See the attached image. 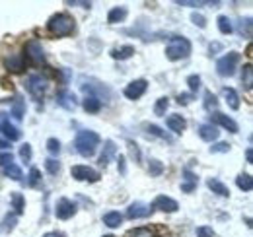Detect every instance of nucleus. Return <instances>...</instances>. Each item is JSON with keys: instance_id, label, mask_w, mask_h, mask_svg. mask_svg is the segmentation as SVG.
<instances>
[{"instance_id": "13", "label": "nucleus", "mask_w": 253, "mask_h": 237, "mask_svg": "<svg viewBox=\"0 0 253 237\" xmlns=\"http://www.w3.org/2000/svg\"><path fill=\"white\" fill-rule=\"evenodd\" d=\"M166 124H168V128H169V130H173L175 134H181V132L187 128L185 118L181 117V115H177V113L169 115V117H168V120H166Z\"/></svg>"}, {"instance_id": "31", "label": "nucleus", "mask_w": 253, "mask_h": 237, "mask_svg": "<svg viewBox=\"0 0 253 237\" xmlns=\"http://www.w3.org/2000/svg\"><path fill=\"white\" fill-rule=\"evenodd\" d=\"M168 107H169V99L168 97H160L158 101H156V105H154V113L162 117L166 111H168Z\"/></svg>"}, {"instance_id": "26", "label": "nucleus", "mask_w": 253, "mask_h": 237, "mask_svg": "<svg viewBox=\"0 0 253 237\" xmlns=\"http://www.w3.org/2000/svg\"><path fill=\"white\" fill-rule=\"evenodd\" d=\"M4 175L14 179V181H22V169H20L16 163H10V165L4 167Z\"/></svg>"}, {"instance_id": "45", "label": "nucleus", "mask_w": 253, "mask_h": 237, "mask_svg": "<svg viewBox=\"0 0 253 237\" xmlns=\"http://www.w3.org/2000/svg\"><path fill=\"white\" fill-rule=\"evenodd\" d=\"M39 177H41V175H39V169L33 167L32 171H30V181H28V185H30V187H37V185H39Z\"/></svg>"}, {"instance_id": "1", "label": "nucleus", "mask_w": 253, "mask_h": 237, "mask_svg": "<svg viewBox=\"0 0 253 237\" xmlns=\"http://www.w3.org/2000/svg\"><path fill=\"white\" fill-rule=\"evenodd\" d=\"M97 144H99V136L94 130H80L74 140V148L84 158H92L97 150Z\"/></svg>"}, {"instance_id": "48", "label": "nucleus", "mask_w": 253, "mask_h": 237, "mask_svg": "<svg viewBox=\"0 0 253 237\" xmlns=\"http://www.w3.org/2000/svg\"><path fill=\"white\" fill-rule=\"evenodd\" d=\"M177 99H179V103H183V105H187V103H189L191 99H193V95H191V93H181V95H179Z\"/></svg>"}, {"instance_id": "3", "label": "nucleus", "mask_w": 253, "mask_h": 237, "mask_svg": "<svg viewBox=\"0 0 253 237\" xmlns=\"http://www.w3.org/2000/svg\"><path fill=\"white\" fill-rule=\"evenodd\" d=\"M47 26H49V31H51L53 35L64 37V35L72 33V30H74V20H72L68 14H57V16H53V18L49 20Z\"/></svg>"}, {"instance_id": "10", "label": "nucleus", "mask_w": 253, "mask_h": 237, "mask_svg": "<svg viewBox=\"0 0 253 237\" xmlns=\"http://www.w3.org/2000/svg\"><path fill=\"white\" fill-rule=\"evenodd\" d=\"M152 208H158L162 212H177V202L173 200V198H169V197H166V195H160L154 198V202H152Z\"/></svg>"}, {"instance_id": "30", "label": "nucleus", "mask_w": 253, "mask_h": 237, "mask_svg": "<svg viewBox=\"0 0 253 237\" xmlns=\"http://www.w3.org/2000/svg\"><path fill=\"white\" fill-rule=\"evenodd\" d=\"M185 179H187V183H183V185H181V191H185V193H191V191L195 189V185H197V177L191 173L189 169H185Z\"/></svg>"}, {"instance_id": "43", "label": "nucleus", "mask_w": 253, "mask_h": 237, "mask_svg": "<svg viewBox=\"0 0 253 237\" xmlns=\"http://www.w3.org/2000/svg\"><path fill=\"white\" fill-rule=\"evenodd\" d=\"M197 237H214V232L209 226H201V228H197Z\"/></svg>"}, {"instance_id": "36", "label": "nucleus", "mask_w": 253, "mask_h": 237, "mask_svg": "<svg viewBox=\"0 0 253 237\" xmlns=\"http://www.w3.org/2000/svg\"><path fill=\"white\" fill-rule=\"evenodd\" d=\"M45 169H47L51 175H57V173L61 171V163H59L57 159H47V161H45Z\"/></svg>"}, {"instance_id": "27", "label": "nucleus", "mask_w": 253, "mask_h": 237, "mask_svg": "<svg viewBox=\"0 0 253 237\" xmlns=\"http://www.w3.org/2000/svg\"><path fill=\"white\" fill-rule=\"evenodd\" d=\"M242 84H244V86H246L248 89H252V86H253L252 64H246V66H244V72H242Z\"/></svg>"}, {"instance_id": "4", "label": "nucleus", "mask_w": 253, "mask_h": 237, "mask_svg": "<svg viewBox=\"0 0 253 237\" xmlns=\"http://www.w3.org/2000/svg\"><path fill=\"white\" fill-rule=\"evenodd\" d=\"M47 88H49V80H47V78H43V76H39V74H33V76L28 78V91L32 93L37 101L43 99Z\"/></svg>"}, {"instance_id": "24", "label": "nucleus", "mask_w": 253, "mask_h": 237, "mask_svg": "<svg viewBox=\"0 0 253 237\" xmlns=\"http://www.w3.org/2000/svg\"><path fill=\"white\" fill-rule=\"evenodd\" d=\"M24 113H26V107H24V101H22V97L18 95L16 99H14V103H12V115L18 118H24Z\"/></svg>"}, {"instance_id": "37", "label": "nucleus", "mask_w": 253, "mask_h": 237, "mask_svg": "<svg viewBox=\"0 0 253 237\" xmlns=\"http://www.w3.org/2000/svg\"><path fill=\"white\" fill-rule=\"evenodd\" d=\"M240 33L244 35L246 33V37H252V20L250 18H246V20H240Z\"/></svg>"}, {"instance_id": "50", "label": "nucleus", "mask_w": 253, "mask_h": 237, "mask_svg": "<svg viewBox=\"0 0 253 237\" xmlns=\"http://www.w3.org/2000/svg\"><path fill=\"white\" fill-rule=\"evenodd\" d=\"M246 158H248V163H252V161H253V152H252V148L246 152Z\"/></svg>"}, {"instance_id": "18", "label": "nucleus", "mask_w": 253, "mask_h": 237, "mask_svg": "<svg viewBox=\"0 0 253 237\" xmlns=\"http://www.w3.org/2000/svg\"><path fill=\"white\" fill-rule=\"evenodd\" d=\"M209 189L214 193V195H218V197H230V191H228V187L222 183V181H218V179H209Z\"/></svg>"}, {"instance_id": "52", "label": "nucleus", "mask_w": 253, "mask_h": 237, "mask_svg": "<svg viewBox=\"0 0 253 237\" xmlns=\"http://www.w3.org/2000/svg\"><path fill=\"white\" fill-rule=\"evenodd\" d=\"M220 49V45L218 43H214V45H211V51H218Z\"/></svg>"}, {"instance_id": "34", "label": "nucleus", "mask_w": 253, "mask_h": 237, "mask_svg": "<svg viewBox=\"0 0 253 237\" xmlns=\"http://www.w3.org/2000/svg\"><path fill=\"white\" fill-rule=\"evenodd\" d=\"M218 30H220V33H224V35H228V33H232V22L228 20V16H220L218 18Z\"/></svg>"}, {"instance_id": "15", "label": "nucleus", "mask_w": 253, "mask_h": 237, "mask_svg": "<svg viewBox=\"0 0 253 237\" xmlns=\"http://www.w3.org/2000/svg\"><path fill=\"white\" fill-rule=\"evenodd\" d=\"M57 101H59V105L63 107V109H74L76 107V95L72 93V91H61L59 95H57Z\"/></svg>"}, {"instance_id": "28", "label": "nucleus", "mask_w": 253, "mask_h": 237, "mask_svg": "<svg viewBox=\"0 0 253 237\" xmlns=\"http://www.w3.org/2000/svg\"><path fill=\"white\" fill-rule=\"evenodd\" d=\"M12 206H14V210H16V214H18V216L24 212L26 202H24V197H22L20 193H14V195H12Z\"/></svg>"}, {"instance_id": "29", "label": "nucleus", "mask_w": 253, "mask_h": 237, "mask_svg": "<svg viewBox=\"0 0 253 237\" xmlns=\"http://www.w3.org/2000/svg\"><path fill=\"white\" fill-rule=\"evenodd\" d=\"M205 107H207V111H214L218 107V99L214 93H211V91L205 93Z\"/></svg>"}, {"instance_id": "23", "label": "nucleus", "mask_w": 253, "mask_h": 237, "mask_svg": "<svg viewBox=\"0 0 253 237\" xmlns=\"http://www.w3.org/2000/svg\"><path fill=\"white\" fill-rule=\"evenodd\" d=\"M224 97H226V101H228V105L232 109H238L240 107V97H238V93H236L234 88H224Z\"/></svg>"}, {"instance_id": "19", "label": "nucleus", "mask_w": 253, "mask_h": 237, "mask_svg": "<svg viewBox=\"0 0 253 237\" xmlns=\"http://www.w3.org/2000/svg\"><path fill=\"white\" fill-rule=\"evenodd\" d=\"M121 222H123V216H121L119 212H107V214L103 216V224H105L107 228H119Z\"/></svg>"}, {"instance_id": "5", "label": "nucleus", "mask_w": 253, "mask_h": 237, "mask_svg": "<svg viewBox=\"0 0 253 237\" xmlns=\"http://www.w3.org/2000/svg\"><path fill=\"white\" fill-rule=\"evenodd\" d=\"M238 60H240V55H238L236 51H232V53H228L226 57H222V59L216 62V70H218V74H220V76H232L234 70H236Z\"/></svg>"}, {"instance_id": "33", "label": "nucleus", "mask_w": 253, "mask_h": 237, "mask_svg": "<svg viewBox=\"0 0 253 237\" xmlns=\"http://www.w3.org/2000/svg\"><path fill=\"white\" fill-rule=\"evenodd\" d=\"M126 237H154V232L148 228H136V230H130Z\"/></svg>"}, {"instance_id": "9", "label": "nucleus", "mask_w": 253, "mask_h": 237, "mask_svg": "<svg viewBox=\"0 0 253 237\" xmlns=\"http://www.w3.org/2000/svg\"><path fill=\"white\" fill-rule=\"evenodd\" d=\"M26 55H28V59L32 60V62H35V64H39V62L45 60V51H43V47H41L39 41H30V43L26 45Z\"/></svg>"}, {"instance_id": "38", "label": "nucleus", "mask_w": 253, "mask_h": 237, "mask_svg": "<svg viewBox=\"0 0 253 237\" xmlns=\"http://www.w3.org/2000/svg\"><path fill=\"white\" fill-rule=\"evenodd\" d=\"M146 128H148V132H150V134H154V136H158V138H164V140L171 142V138H169L166 132H162V128H160V126H156V124H148Z\"/></svg>"}, {"instance_id": "21", "label": "nucleus", "mask_w": 253, "mask_h": 237, "mask_svg": "<svg viewBox=\"0 0 253 237\" xmlns=\"http://www.w3.org/2000/svg\"><path fill=\"white\" fill-rule=\"evenodd\" d=\"M125 18H126V8L117 6V8H113V10L109 12L107 22H109V24H117V22H121V20H125Z\"/></svg>"}, {"instance_id": "7", "label": "nucleus", "mask_w": 253, "mask_h": 237, "mask_svg": "<svg viewBox=\"0 0 253 237\" xmlns=\"http://www.w3.org/2000/svg\"><path fill=\"white\" fill-rule=\"evenodd\" d=\"M55 214H57L59 220H68V218H72V216L76 214V204H74L72 200H68V198H61V200L57 202Z\"/></svg>"}, {"instance_id": "42", "label": "nucleus", "mask_w": 253, "mask_h": 237, "mask_svg": "<svg viewBox=\"0 0 253 237\" xmlns=\"http://www.w3.org/2000/svg\"><path fill=\"white\" fill-rule=\"evenodd\" d=\"M191 20H193V24H197L201 30H203V28H207V20H205V16H203V14H197V12H195V14H191Z\"/></svg>"}, {"instance_id": "8", "label": "nucleus", "mask_w": 253, "mask_h": 237, "mask_svg": "<svg viewBox=\"0 0 253 237\" xmlns=\"http://www.w3.org/2000/svg\"><path fill=\"white\" fill-rule=\"evenodd\" d=\"M152 214V206L144 204V202H132L130 206L126 208V218L130 220H138V218H146Z\"/></svg>"}, {"instance_id": "20", "label": "nucleus", "mask_w": 253, "mask_h": 237, "mask_svg": "<svg viewBox=\"0 0 253 237\" xmlns=\"http://www.w3.org/2000/svg\"><path fill=\"white\" fill-rule=\"evenodd\" d=\"M113 156H115V144H113L111 140H107V142H105V148H103V154L99 156V163H101V165H107Z\"/></svg>"}, {"instance_id": "35", "label": "nucleus", "mask_w": 253, "mask_h": 237, "mask_svg": "<svg viewBox=\"0 0 253 237\" xmlns=\"http://www.w3.org/2000/svg\"><path fill=\"white\" fill-rule=\"evenodd\" d=\"M16 220H18V214H8L2 222V232H12V228L16 226Z\"/></svg>"}, {"instance_id": "49", "label": "nucleus", "mask_w": 253, "mask_h": 237, "mask_svg": "<svg viewBox=\"0 0 253 237\" xmlns=\"http://www.w3.org/2000/svg\"><path fill=\"white\" fill-rule=\"evenodd\" d=\"M119 171L125 173V158L123 156H119Z\"/></svg>"}, {"instance_id": "25", "label": "nucleus", "mask_w": 253, "mask_h": 237, "mask_svg": "<svg viewBox=\"0 0 253 237\" xmlns=\"http://www.w3.org/2000/svg\"><path fill=\"white\" fill-rule=\"evenodd\" d=\"M84 109H86L88 113H97V111L101 109V101H99L97 97H90V95H88V97L84 99Z\"/></svg>"}, {"instance_id": "22", "label": "nucleus", "mask_w": 253, "mask_h": 237, "mask_svg": "<svg viewBox=\"0 0 253 237\" xmlns=\"http://www.w3.org/2000/svg\"><path fill=\"white\" fill-rule=\"evenodd\" d=\"M132 55H134V47H130V45H125V47H121V49H113V51H111V57L119 60H125V59H128V57H132Z\"/></svg>"}, {"instance_id": "41", "label": "nucleus", "mask_w": 253, "mask_h": 237, "mask_svg": "<svg viewBox=\"0 0 253 237\" xmlns=\"http://www.w3.org/2000/svg\"><path fill=\"white\" fill-rule=\"evenodd\" d=\"M47 150H49L51 154H59V152H61V142H59L57 138H49V140H47Z\"/></svg>"}, {"instance_id": "44", "label": "nucleus", "mask_w": 253, "mask_h": 237, "mask_svg": "<svg viewBox=\"0 0 253 237\" xmlns=\"http://www.w3.org/2000/svg\"><path fill=\"white\" fill-rule=\"evenodd\" d=\"M10 163H14V156H12L10 152L0 154V165H2V167H6V165H10Z\"/></svg>"}, {"instance_id": "46", "label": "nucleus", "mask_w": 253, "mask_h": 237, "mask_svg": "<svg viewBox=\"0 0 253 237\" xmlns=\"http://www.w3.org/2000/svg\"><path fill=\"white\" fill-rule=\"evenodd\" d=\"M187 84H189L191 91H197V89L201 88V78L193 74V76H189V78H187Z\"/></svg>"}, {"instance_id": "51", "label": "nucleus", "mask_w": 253, "mask_h": 237, "mask_svg": "<svg viewBox=\"0 0 253 237\" xmlns=\"http://www.w3.org/2000/svg\"><path fill=\"white\" fill-rule=\"evenodd\" d=\"M43 237H64L63 234H55V232H51V234H45Z\"/></svg>"}, {"instance_id": "54", "label": "nucleus", "mask_w": 253, "mask_h": 237, "mask_svg": "<svg viewBox=\"0 0 253 237\" xmlns=\"http://www.w3.org/2000/svg\"><path fill=\"white\" fill-rule=\"evenodd\" d=\"M105 237H113V236H105Z\"/></svg>"}, {"instance_id": "17", "label": "nucleus", "mask_w": 253, "mask_h": 237, "mask_svg": "<svg viewBox=\"0 0 253 237\" xmlns=\"http://www.w3.org/2000/svg\"><path fill=\"white\" fill-rule=\"evenodd\" d=\"M212 120L218 122L220 126H224V128L230 130V132H238V124H236L234 118L226 117V115H222V113H214V115H212Z\"/></svg>"}, {"instance_id": "47", "label": "nucleus", "mask_w": 253, "mask_h": 237, "mask_svg": "<svg viewBox=\"0 0 253 237\" xmlns=\"http://www.w3.org/2000/svg\"><path fill=\"white\" fill-rule=\"evenodd\" d=\"M228 150H230V144H228V142H220V144L212 146V148H211V152H212V154H226Z\"/></svg>"}, {"instance_id": "12", "label": "nucleus", "mask_w": 253, "mask_h": 237, "mask_svg": "<svg viewBox=\"0 0 253 237\" xmlns=\"http://www.w3.org/2000/svg\"><path fill=\"white\" fill-rule=\"evenodd\" d=\"M0 130H2V134H4L10 142L20 140V136H22V132H20L14 124H10V120H6V118H0Z\"/></svg>"}, {"instance_id": "16", "label": "nucleus", "mask_w": 253, "mask_h": 237, "mask_svg": "<svg viewBox=\"0 0 253 237\" xmlns=\"http://www.w3.org/2000/svg\"><path fill=\"white\" fill-rule=\"evenodd\" d=\"M4 66L10 70V72H22L26 62H24V57L22 55H12L10 59L4 60Z\"/></svg>"}, {"instance_id": "2", "label": "nucleus", "mask_w": 253, "mask_h": 237, "mask_svg": "<svg viewBox=\"0 0 253 237\" xmlns=\"http://www.w3.org/2000/svg\"><path fill=\"white\" fill-rule=\"evenodd\" d=\"M191 55V43L185 37H173L169 41V45L166 47V57L169 60L185 59Z\"/></svg>"}, {"instance_id": "39", "label": "nucleus", "mask_w": 253, "mask_h": 237, "mask_svg": "<svg viewBox=\"0 0 253 237\" xmlns=\"http://www.w3.org/2000/svg\"><path fill=\"white\" fill-rule=\"evenodd\" d=\"M148 171H150V175H154V177H156V175H160V173L164 171V165L160 163L158 159H152V161H150V167H148Z\"/></svg>"}, {"instance_id": "32", "label": "nucleus", "mask_w": 253, "mask_h": 237, "mask_svg": "<svg viewBox=\"0 0 253 237\" xmlns=\"http://www.w3.org/2000/svg\"><path fill=\"white\" fill-rule=\"evenodd\" d=\"M236 183H238V187H240L242 191H248V193H250L253 189V181L250 175H240V177L236 179Z\"/></svg>"}, {"instance_id": "40", "label": "nucleus", "mask_w": 253, "mask_h": 237, "mask_svg": "<svg viewBox=\"0 0 253 237\" xmlns=\"http://www.w3.org/2000/svg\"><path fill=\"white\" fill-rule=\"evenodd\" d=\"M20 158L28 163V161H32V146L30 144H24L22 148H20Z\"/></svg>"}, {"instance_id": "11", "label": "nucleus", "mask_w": 253, "mask_h": 237, "mask_svg": "<svg viewBox=\"0 0 253 237\" xmlns=\"http://www.w3.org/2000/svg\"><path fill=\"white\" fill-rule=\"evenodd\" d=\"M146 86H148L146 80H134V82H130L125 88V95L128 99H138L146 91Z\"/></svg>"}, {"instance_id": "6", "label": "nucleus", "mask_w": 253, "mask_h": 237, "mask_svg": "<svg viewBox=\"0 0 253 237\" xmlns=\"http://www.w3.org/2000/svg\"><path fill=\"white\" fill-rule=\"evenodd\" d=\"M70 175L76 181H88V183L99 181V173L95 169H92V167H88V165H74L70 169Z\"/></svg>"}, {"instance_id": "53", "label": "nucleus", "mask_w": 253, "mask_h": 237, "mask_svg": "<svg viewBox=\"0 0 253 237\" xmlns=\"http://www.w3.org/2000/svg\"><path fill=\"white\" fill-rule=\"evenodd\" d=\"M8 146H10L8 142H2V140H0V148H8Z\"/></svg>"}, {"instance_id": "14", "label": "nucleus", "mask_w": 253, "mask_h": 237, "mask_svg": "<svg viewBox=\"0 0 253 237\" xmlns=\"http://www.w3.org/2000/svg\"><path fill=\"white\" fill-rule=\"evenodd\" d=\"M218 128L211 122V124H201L199 126V136L205 140V142H212V140H216L218 138Z\"/></svg>"}]
</instances>
